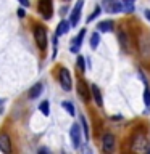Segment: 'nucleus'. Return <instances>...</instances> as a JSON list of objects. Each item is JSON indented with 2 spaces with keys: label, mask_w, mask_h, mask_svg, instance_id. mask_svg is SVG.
Returning a JSON list of instances; mask_svg holds the SVG:
<instances>
[{
  "label": "nucleus",
  "mask_w": 150,
  "mask_h": 154,
  "mask_svg": "<svg viewBox=\"0 0 150 154\" xmlns=\"http://www.w3.org/2000/svg\"><path fill=\"white\" fill-rule=\"evenodd\" d=\"M81 124H82V130H84L86 138H89V128H87V122H86V117H84V116H81Z\"/></svg>",
  "instance_id": "21"
},
{
  "label": "nucleus",
  "mask_w": 150,
  "mask_h": 154,
  "mask_svg": "<svg viewBox=\"0 0 150 154\" xmlns=\"http://www.w3.org/2000/svg\"><path fill=\"white\" fill-rule=\"evenodd\" d=\"M37 10H39V13H41V16H42L44 19H50L52 14H53L52 0H39Z\"/></svg>",
  "instance_id": "3"
},
{
  "label": "nucleus",
  "mask_w": 150,
  "mask_h": 154,
  "mask_svg": "<svg viewBox=\"0 0 150 154\" xmlns=\"http://www.w3.org/2000/svg\"><path fill=\"white\" fill-rule=\"evenodd\" d=\"M144 103L147 108H150V88H148V85L145 87V91H144Z\"/></svg>",
  "instance_id": "20"
},
{
  "label": "nucleus",
  "mask_w": 150,
  "mask_h": 154,
  "mask_svg": "<svg viewBox=\"0 0 150 154\" xmlns=\"http://www.w3.org/2000/svg\"><path fill=\"white\" fill-rule=\"evenodd\" d=\"M42 84L39 82V84H36V85H32L31 87V90H29V98L31 100H34V98H37L39 95H41V91H42Z\"/></svg>",
  "instance_id": "14"
},
{
  "label": "nucleus",
  "mask_w": 150,
  "mask_h": 154,
  "mask_svg": "<svg viewBox=\"0 0 150 154\" xmlns=\"http://www.w3.org/2000/svg\"><path fill=\"white\" fill-rule=\"evenodd\" d=\"M121 3L124 5V11L126 13L134 11V0H121Z\"/></svg>",
  "instance_id": "15"
},
{
  "label": "nucleus",
  "mask_w": 150,
  "mask_h": 154,
  "mask_svg": "<svg viewBox=\"0 0 150 154\" xmlns=\"http://www.w3.org/2000/svg\"><path fill=\"white\" fill-rule=\"evenodd\" d=\"M144 14H145V18H147L148 21H150V10H145V11H144Z\"/></svg>",
  "instance_id": "26"
},
{
  "label": "nucleus",
  "mask_w": 150,
  "mask_h": 154,
  "mask_svg": "<svg viewBox=\"0 0 150 154\" xmlns=\"http://www.w3.org/2000/svg\"><path fill=\"white\" fill-rule=\"evenodd\" d=\"M61 106H63V108H65V109L68 111V114H70V116H74V114H76L74 106H73V103H70V101H63Z\"/></svg>",
  "instance_id": "16"
},
{
  "label": "nucleus",
  "mask_w": 150,
  "mask_h": 154,
  "mask_svg": "<svg viewBox=\"0 0 150 154\" xmlns=\"http://www.w3.org/2000/svg\"><path fill=\"white\" fill-rule=\"evenodd\" d=\"M102 149L105 152H111L115 149V137L111 133H105L102 138Z\"/></svg>",
  "instance_id": "6"
},
{
  "label": "nucleus",
  "mask_w": 150,
  "mask_h": 154,
  "mask_svg": "<svg viewBox=\"0 0 150 154\" xmlns=\"http://www.w3.org/2000/svg\"><path fill=\"white\" fill-rule=\"evenodd\" d=\"M82 7H84V0H77L76 5H74V8H73V11H71V18H70L71 26H76V24L79 23V18H81V10H82Z\"/></svg>",
  "instance_id": "5"
},
{
  "label": "nucleus",
  "mask_w": 150,
  "mask_h": 154,
  "mask_svg": "<svg viewBox=\"0 0 150 154\" xmlns=\"http://www.w3.org/2000/svg\"><path fill=\"white\" fill-rule=\"evenodd\" d=\"M86 35V29H82V31H79V34L74 37V42H73V45H71V51H79V47L82 45V38H84Z\"/></svg>",
  "instance_id": "9"
},
{
  "label": "nucleus",
  "mask_w": 150,
  "mask_h": 154,
  "mask_svg": "<svg viewBox=\"0 0 150 154\" xmlns=\"http://www.w3.org/2000/svg\"><path fill=\"white\" fill-rule=\"evenodd\" d=\"M77 90H79V96L87 103V101L90 100V96H89V90H87V85H86L84 80H79V84H77Z\"/></svg>",
  "instance_id": "10"
},
{
  "label": "nucleus",
  "mask_w": 150,
  "mask_h": 154,
  "mask_svg": "<svg viewBox=\"0 0 150 154\" xmlns=\"http://www.w3.org/2000/svg\"><path fill=\"white\" fill-rule=\"evenodd\" d=\"M0 149L3 152H10L11 151V141L7 133H0Z\"/></svg>",
  "instance_id": "8"
},
{
  "label": "nucleus",
  "mask_w": 150,
  "mask_h": 154,
  "mask_svg": "<svg viewBox=\"0 0 150 154\" xmlns=\"http://www.w3.org/2000/svg\"><path fill=\"white\" fill-rule=\"evenodd\" d=\"M100 11H102V8H100V7H95V10H94V13H92L90 16L87 18V23H90L92 19H95V18H97V16H99V14H100Z\"/></svg>",
  "instance_id": "22"
},
{
  "label": "nucleus",
  "mask_w": 150,
  "mask_h": 154,
  "mask_svg": "<svg viewBox=\"0 0 150 154\" xmlns=\"http://www.w3.org/2000/svg\"><path fill=\"white\" fill-rule=\"evenodd\" d=\"M70 27H73L70 21H61L60 24H58L57 31H55V35L60 37V35H63V34H66L68 31H70Z\"/></svg>",
  "instance_id": "12"
},
{
  "label": "nucleus",
  "mask_w": 150,
  "mask_h": 154,
  "mask_svg": "<svg viewBox=\"0 0 150 154\" xmlns=\"http://www.w3.org/2000/svg\"><path fill=\"white\" fill-rule=\"evenodd\" d=\"M118 37H119V43L123 45L124 50L128 51L129 48H128V38H126V34H124V32H119V35H118Z\"/></svg>",
  "instance_id": "19"
},
{
  "label": "nucleus",
  "mask_w": 150,
  "mask_h": 154,
  "mask_svg": "<svg viewBox=\"0 0 150 154\" xmlns=\"http://www.w3.org/2000/svg\"><path fill=\"white\" fill-rule=\"evenodd\" d=\"M16 13H18V16H19V18H24V14H26V11H24L23 8H19V10H18Z\"/></svg>",
  "instance_id": "24"
},
{
  "label": "nucleus",
  "mask_w": 150,
  "mask_h": 154,
  "mask_svg": "<svg viewBox=\"0 0 150 154\" xmlns=\"http://www.w3.org/2000/svg\"><path fill=\"white\" fill-rule=\"evenodd\" d=\"M39 109H41V112L44 116H48L50 114V108H48V101H42L41 104H39Z\"/></svg>",
  "instance_id": "18"
},
{
  "label": "nucleus",
  "mask_w": 150,
  "mask_h": 154,
  "mask_svg": "<svg viewBox=\"0 0 150 154\" xmlns=\"http://www.w3.org/2000/svg\"><path fill=\"white\" fill-rule=\"evenodd\" d=\"M58 80H60V85L65 91L71 90V72L66 69V67H61L58 71Z\"/></svg>",
  "instance_id": "4"
},
{
  "label": "nucleus",
  "mask_w": 150,
  "mask_h": 154,
  "mask_svg": "<svg viewBox=\"0 0 150 154\" xmlns=\"http://www.w3.org/2000/svg\"><path fill=\"white\" fill-rule=\"evenodd\" d=\"M34 38H36L37 47L41 48L42 51H45V48H47V31H45V27L37 24V26L34 27Z\"/></svg>",
  "instance_id": "2"
},
{
  "label": "nucleus",
  "mask_w": 150,
  "mask_h": 154,
  "mask_svg": "<svg viewBox=\"0 0 150 154\" xmlns=\"http://www.w3.org/2000/svg\"><path fill=\"white\" fill-rule=\"evenodd\" d=\"M19 3L23 5V7H29V0H18Z\"/></svg>",
  "instance_id": "25"
},
{
  "label": "nucleus",
  "mask_w": 150,
  "mask_h": 154,
  "mask_svg": "<svg viewBox=\"0 0 150 154\" xmlns=\"http://www.w3.org/2000/svg\"><path fill=\"white\" fill-rule=\"evenodd\" d=\"M99 31L100 32H111L113 31V27H115V23L113 21H110V19H106V21H102L99 23Z\"/></svg>",
  "instance_id": "13"
},
{
  "label": "nucleus",
  "mask_w": 150,
  "mask_h": 154,
  "mask_svg": "<svg viewBox=\"0 0 150 154\" xmlns=\"http://www.w3.org/2000/svg\"><path fill=\"white\" fill-rule=\"evenodd\" d=\"M99 43H100V35L97 32H94V34H92V37H90V47L95 50V48L99 47Z\"/></svg>",
  "instance_id": "17"
},
{
  "label": "nucleus",
  "mask_w": 150,
  "mask_h": 154,
  "mask_svg": "<svg viewBox=\"0 0 150 154\" xmlns=\"http://www.w3.org/2000/svg\"><path fill=\"white\" fill-rule=\"evenodd\" d=\"M77 67H79L82 72L86 71V60L82 56H77Z\"/></svg>",
  "instance_id": "23"
},
{
  "label": "nucleus",
  "mask_w": 150,
  "mask_h": 154,
  "mask_svg": "<svg viewBox=\"0 0 150 154\" xmlns=\"http://www.w3.org/2000/svg\"><path fill=\"white\" fill-rule=\"evenodd\" d=\"M70 137H71L73 146H74V148H79V144H81V128H79V125H77V124L71 125V128H70Z\"/></svg>",
  "instance_id": "7"
},
{
  "label": "nucleus",
  "mask_w": 150,
  "mask_h": 154,
  "mask_svg": "<svg viewBox=\"0 0 150 154\" xmlns=\"http://www.w3.org/2000/svg\"><path fill=\"white\" fill-rule=\"evenodd\" d=\"M90 93H92V96H94L97 106H102V104H103V98H102V93H100V88H99V87H97V85H90Z\"/></svg>",
  "instance_id": "11"
},
{
  "label": "nucleus",
  "mask_w": 150,
  "mask_h": 154,
  "mask_svg": "<svg viewBox=\"0 0 150 154\" xmlns=\"http://www.w3.org/2000/svg\"><path fill=\"white\" fill-rule=\"evenodd\" d=\"M132 148H134V151H137V152H147V151H150L148 138L145 137L144 133H137V135H134Z\"/></svg>",
  "instance_id": "1"
}]
</instances>
